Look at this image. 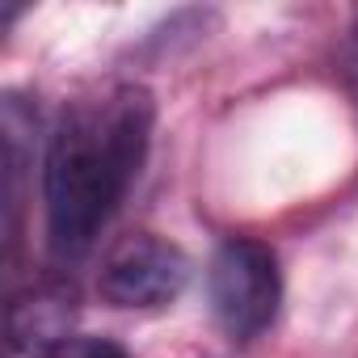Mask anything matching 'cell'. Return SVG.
Here are the masks:
<instances>
[{
    "instance_id": "6da1fadb",
    "label": "cell",
    "mask_w": 358,
    "mask_h": 358,
    "mask_svg": "<svg viewBox=\"0 0 358 358\" xmlns=\"http://www.w3.org/2000/svg\"><path fill=\"white\" fill-rule=\"evenodd\" d=\"M152 127L156 101L139 85H127L97 106L64 110L43 156V207L55 257L93 249L148 160Z\"/></svg>"
},
{
    "instance_id": "7a4b0ae2",
    "label": "cell",
    "mask_w": 358,
    "mask_h": 358,
    "mask_svg": "<svg viewBox=\"0 0 358 358\" xmlns=\"http://www.w3.org/2000/svg\"><path fill=\"white\" fill-rule=\"evenodd\" d=\"M207 299L228 337L236 341L262 337L278 320V303H282L278 253L257 236H228L211 257Z\"/></svg>"
},
{
    "instance_id": "3957f363",
    "label": "cell",
    "mask_w": 358,
    "mask_h": 358,
    "mask_svg": "<svg viewBox=\"0 0 358 358\" xmlns=\"http://www.w3.org/2000/svg\"><path fill=\"white\" fill-rule=\"evenodd\" d=\"M190 282V257L164 236H127L101 266L97 295L122 312L169 308Z\"/></svg>"
},
{
    "instance_id": "277c9868",
    "label": "cell",
    "mask_w": 358,
    "mask_h": 358,
    "mask_svg": "<svg viewBox=\"0 0 358 358\" xmlns=\"http://www.w3.org/2000/svg\"><path fill=\"white\" fill-rule=\"evenodd\" d=\"M76 320V295L59 282L30 287L9 303V358H59Z\"/></svg>"
},
{
    "instance_id": "5b68a950",
    "label": "cell",
    "mask_w": 358,
    "mask_h": 358,
    "mask_svg": "<svg viewBox=\"0 0 358 358\" xmlns=\"http://www.w3.org/2000/svg\"><path fill=\"white\" fill-rule=\"evenodd\" d=\"M80 358H131L118 341H110V337H93L89 345H85V354Z\"/></svg>"
}]
</instances>
